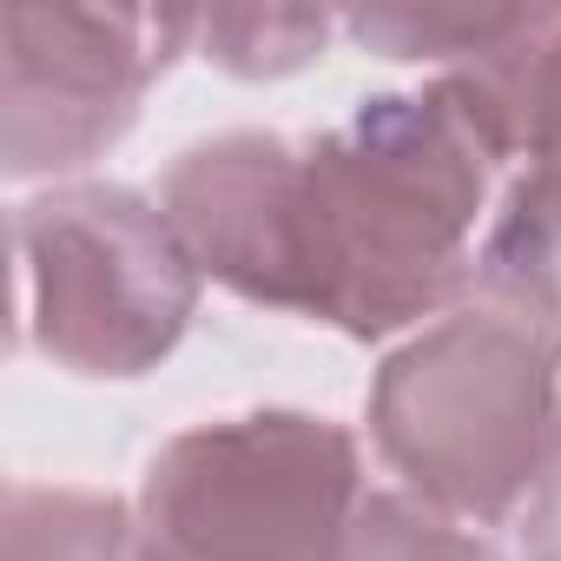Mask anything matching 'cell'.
<instances>
[{"mask_svg":"<svg viewBox=\"0 0 561 561\" xmlns=\"http://www.w3.org/2000/svg\"><path fill=\"white\" fill-rule=\"evenodd\" d=\"M198 34V14L14 8L8 14V179H60L100 159L146 87Z\"/></svg>","mask_w":561,"mask_h":561,"instance_id":"obj_5","label":"cell"},{"mask_svg":"<svg viewBox=\"0 0 561 561\" xmlns=\"http://www.w3.org/2000/svg\"><path fill=\"white\" fill-rule=\"evenodd\" d=\"M331 27V14H198L205 60H218L238 80H277L311 67Z\"/></svg>","mask_w":561,"mask_h":561,"instance_id":"obj_8","label":"cell"},{"mask_svg":"<svg viewBox=\"0 0 561 561\" xmlns=\"http://www.w3.org/2000/svg\"><path fill=\"white\" fill-rule=\"evenodd\" d=\"M561 436V318L469 298L397 351L370 390V443L403 495L495 528L528 508Z\"/></svg>","mask_w":561,"mask_h":561,"instance_id":"obj_2","label":"cell"},{"mask_svg":"<svg viewBox=\"0 0 561 561\" xmlns=\"http://www.w3.org/2000/svg\"><path fill=\"white\" fill-rule=\"evenodd\" d=\"M8 561H133V508L100 489H8Z\"/></svg>","mask_w":561,"mask_h":561,"instance_id":"obj_6","label":"cell"},{"mask_svg":"<svg viewBox=\"0 0 561 561\" xmlns=\"http://www.w3.org/2000/svg\"><path fill=\"white\" fill-rule=\"evenodd\" d=\"M21 344L80 377H146L198 311V257L133 185H54L14 205Z\"/></svg>","mask_w":561,"mask_h":561,"instance_id":"obj_4","label":"cell"},{"mask_svg":"<svg viewBox=\"0 0 561 561\" xmlns=\"http://www.w3.org/2000/svg\"><path fill=\"white\" fill-rule=\"evenodd\" d=\"M508 165L502 113L462 67L357 100L351 119L311 139H205L179 152L159 205L198 271L244 305L370 344L456 311L476 285Z\"/></svg>","mask_w":561,"mask_h":561,"instance_id":"obj_1","label":"cell"},{"mask_svg":"<svg viewBox=\"0 0 561 561\" xmlns=\"http://www.w3.org/2000/svg\"><path fill=\"white\" fill-rule=\"evenodd\" d=\"M357 436L257 410L172 436L133 502V561H344L364 508Z\"/></svg>","mask_w":561,"mask_h":561,"instance_id":"obj_3","label":"cell"},{"mask_svg":"<svg viewBox=\"0 0 561 561\" xmlns=\"http://www.w3.org/2000/svg\"><path fill=\"white\" fill-rule=\"evenodd\" d=\"M344 561H502V554L482 528H469L416 495L370 489L357 522H351Z\"/></svg>","mask_w":561,"mask_h":561,"instance_id":"obj_7","label":"cell"},{"mask_svg":"<svg viewBox=\"0 0 561 561\" xmlns=\"http://www.w3.org/2000/svg\"><path fill=\"white\" fill-rule=\"evenodd\" d=\"M522 554L528 561H561V436H554V456L522 508Z\"/></svg>","mask_w":561,"mask_h":561,"instance_id":"obj_9","label":"cell"}]
</instances>
